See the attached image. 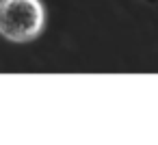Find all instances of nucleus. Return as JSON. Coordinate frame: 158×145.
Here are the masks:
<instances>
[{
  "mask_svg": "<svg viewBox=\"0 0 158 145\" xmlns=\"http://www.w3.org/2000/svg\"><path fill=\"white\" fill-rule=\"evenodd\" d=\"M46 24L41 0H0V35L15 44L39 37Z\"/></svg>",
  "mask_w": 158,
  "mask_h": 145,
  "instance_id": "1",
  "label": "nucleus"
}]
</instances>
